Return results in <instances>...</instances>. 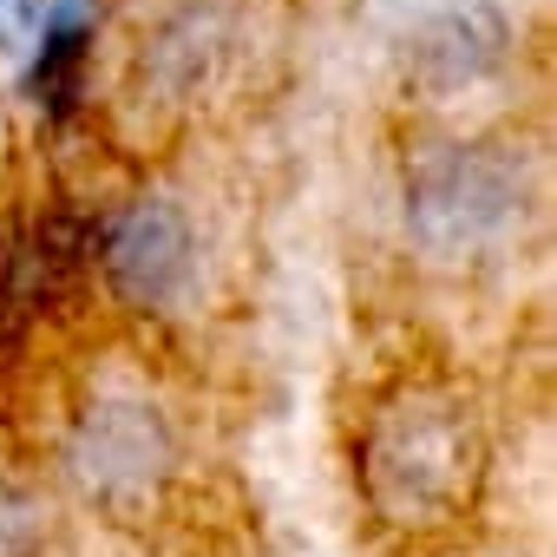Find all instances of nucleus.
Returning <instances> with one entry per match:
<instances>
[{"label": "nucleus", "mask_w": 557, "mask_h": 557, "mask_svg": "<svg viewBox=\"0 0 557 557\" xmlns=\"http://www.w3.org/2000/svg\"><path fill=\"white\" fill-rule=\"evenodd\" d=\"M511 53H518V34L498 0H426L400 34L407 79L426 99H466L492 86L511 66Z\"/></svg>", "instance_id": "obj_5"}, {"label": "nucleus", "mask_w": 557, "mask_h": 557, "mask_svg": "<svg viewBox=\"0 0 557 557\" xmlns=\"http://www.w3.org/2000/svg\"><path fill=\"white\" fill-rule=\"evenodd\" d=\"M537 210L531 158L492 132H426L400 158V230L433 269L498 262Z\"/></svg>", "instance_id": "obj_2"}, {"label": "nucleus", "mask_w": 557, "mask_h": 557, "mask_svg": "<svg viewBox=\"0 0 557 557\" xmlns=\"http://www.w3.org/2000/svg\"><path fill=\"white\" fill-rule=\"evenodd\" d=\"M433 557H505V550H492V544H479V537H466V544H453V550H433Z\"/></svg>", "instance_id": "obj_10"}, {"label": "nucleus", "mask_w": 557, "mask_h": 557, "mask_svg": "<svg viewBox=\"0 0 557 557\" xmlns=\"http://www.w3.org/2000/svg\"><path fill=\"white\" fill-rule=\"evenodd\" d=\"M86 275L132 322H164L197 289V223L164 190H132L86 216Z\"/></svg>", "instance_id": "obj_4"}, {"label": "nucleus", "mask_w": 557, "mask_h": 557, "mask_svg": "<svg viewBox=\"0 0 557 557\" xmlns=\"http://www.w3.org/2000/svg\"><path fill=\"white\" fill-rule=\"evenodd\" d=\"M216 60H223V40L210 27V14H171L132 60V79H125V106L145 119V125H177L197 112V99L210 92L216 79Z\"/></svg>", "instance_id": "obj_6"}, {"label": "nucleus", "mask_w": 557, "mask_h": 557, "mask_svg": "<svg viewBox=\"0 0 557 557\" xmlns=\"http://www.w3.org/2000/svg\"><path fill=\"white\" fill-rule=\"evenodd\" d=\"M348 498L374 550L433 557L479 531L492 498V407L466 368L394 361L348 413Z\"/></svg>", "instance_id": "obj_1"}, {"label": "nucleus", "mask_w": 557, "mask_h": 557, "mask_svg": "<svg viewBox=\"0 0 557 557\" xmlns=\"http://www.w3.org/2000/svg\"><path fill=\"white\" fill-rule=\"evenodd\" d=\"M53 544V498L47 479L0 446V557H47Z\"/></svg>", "instance_id": "obj_8"}, {"label": "nucleus", "mask_w": 557, "mask_h": 557, "mask_svg": "<svg viewBox=\"0 0 557 557\" xmlns=\"http://www.w3.org/2000/svg\"><path fill=\"white\" fill-rule=\"evenodd\" d=\"M40 8H47V0H0V47L27 40V34H34V21H40Z\"/></svg>", "instance_id": "obj_9"}, {"label": "nucleus", "mask_w": 557, "mask_h": 557, "mask_svg": "<svg viewBox=\"0 0 557 557\" xmlns=\"http://www.w3.org/2000/svg\"><path fill=\"white\" fill-rule=\"evenodd\" d=\"M60 485L119 531H151L171 518L190 453L177 413L145 387H92L66 407L60 426Z\"/></svg>", "instance_id": "obj_3"}, {"label": "nucleus", "mask_w": 557, "mask_h": 557, "mask_svg": "<svg viewBox=\"0 0 557 557\" xmlns=\"http://www.w3.org/2000/svg\"><path fill=\"white\" fill-rule=\"evenodd\" d=\"M34 60H27V92L47 119H66L86 99L92 47H99V0H47L34 21Z\"/></svg>", "instance_id": "obj_7"}]
</instances>
